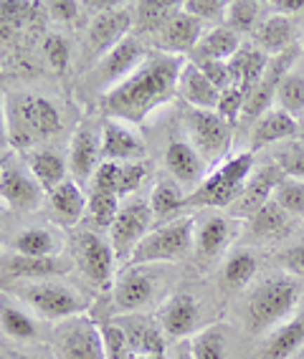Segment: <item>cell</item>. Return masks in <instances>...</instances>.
<instances>
[{
	"label": "cell",
	"instance_id": "55",
	"mask_svg": "<svg viewBox=\"0 0 304 359\" xmlns=\"http://www.w3.org/2000/svg\"><path fill=\"white\" fill-rule=\"evenodd\" d=\"M269 11H272V15H284V18L302 15L304 0H272V3H269Z\"/></svg>",
	"mask_w": 304,
	"mask_h": 359
},
{
	"label": "cell",
	"instance_id": "41",
	"mask_svg": "<svg viewBox=\"0 0 304 359\" xmlns=\"http://www.w3.org/2000/svg\"><path fill=\"white\" fill-rule=\"evenodd\" d=\"M259 11H261V6L253 3V0H233V3H228L223 26L236 31L239 36L241 33L253 31V28L259 26Z\"/></svg>",
	"mask_w": 304,
	"mask_h": 359
},
{
	"label": "cell",
	"instance_id": "31",
	"mask_svg": "<svg viewBox=\"0 0 304 359\" xmlns=\"http://www.w3.org/2000/svg\"><path fill=\"white\" fill-rule=\"evenodd\" d=\"M0 332L13 341H33L39 337V324L28 309L0 294Z\"/></svg>",
	"mask_w": 304,
	"mask_h": 359
},
{
	"label": "cell",
	"instance_id": "6",
	"mask_svg": "<svg viewBox=\"0 0 304 359\" xmlns=\"http://www.w3.org/2000/svg\"><path fill=\"white\" fill-rule=\"evenodd\" d=\"M18 296L36 319L56 321V324L84 314L89 309L86 296L79 294L74 286H66V283L58 281H28L18 286Z\"/></svg>",
	"mask_w": 304,
	"mask_h": 359
},
{
	"label": "cell",
	"instance_id": "58",
	"mask_svg": "<svg viewBox=\"0 0 304 359\" xmlns=\"http://www.w3.org/2000/svg\"><path fill=\"white\" fill-rule=\"evenodd\" d=\"M297 135H299V140L304 142V114L297 119Z\"/></svg>",
	"mask_w": 304,
	"mask_h": 359
},
{
	"label": "cell",
	"instance_id": "40",
	"mask_svg": "<svg viewBox=\"0 0 304 359\" xmlns=\"http://www.w3.org/2000/svg\"><path fill=\"white\" fill-rule=\"evenodd\" d=\"M277 104L279 109H284L294 119L304 114V74L291 69L277 89Z\"/></svg>",
	"mask_w": 304,
	"mask_h": 359
},
{
	"label": "cell",
	"instance_id": "29",
	"mask_svg": "<svg viewBox=\"0 0 304 359\" xmlns=\"http://www.w3.org/2000/svg\"><path fill=\"white\" fill-rule=\"evenodd\" d=\"M180 11L183 3H175V0H143V3H132V26H135L137 33L157 36Z\"/></svg>",
	"mask_w": 304,
	"mask_h": 359
},
{
	"label": "cell",
	"instance_id": "2",
	"mask_svg": "<svg viewBox=\"0 0 304 359\" xmlns=\"http://www.w3.org/2000/svg\"><path fill=\"white\" fill-rule=\"evenodd\" d=\"M302 299V286L291 276H272L261 281L253 294L249 296L244 309V321L251 334L272 332L274 327L284 324L297 311Z\"/></svg>",
	"mask_w": 304,
	"mask_h": 359
},
{
	"label": "cell",
	"instance_id": "27",
	"mask_svg": "<svg viewBox=\"0 0 304 359\" xmlns=\"http://www.w3.org/2000/svg\"><path fill=\"white\" fill-rule=\"evenodd\" d=\"M241 46H244V41H241V36L236 31H231L226 26H213L203 33V39L198 41L190 58H193V64H201V61H231L239 53Z\"/></svg>",
	"mask_w": 304,
	"mask_h": 359
},
{
	"label": "cell",
	"instance_id": "43",
	"mask_svg": "<svg viewBox=\"0 0 304 359\" xmlns=\"http://www.w3.org/2000/svg\"><path fill=\"white\" fill-rule=\"evenodd\" d=\"M274 203L291 218H304V182L302 180L284 177L274 190Z\"/></svg>",
	"mask_w": 304,
	"mask_h": 359
},
{
	"label": "cell",
	"instance_id": "22",
	"mask_svg": "<svg viewBox=\"0 0 304 359\" xmlns=\"http://www.w3.org/2000/svg\"><path fill=\"white\" fill-rule=\"evenodd\" d=\"M239 220L211 212L203 220H195V250L201 258H213L231 243V238L239 233Z\"/></svg>",
	"mask_w": 304,
	"mask_h": 359
},
{
	"label": "cell",
	"instance_id": "15",
	"mask_svg": "<svg viewBox=\"0 0 304 359\" xmlns=\"http://www.w3.org/2000/svg\"><path fill=\"white\" fill-rule=\"evenodd\" d=\"M147 157V142L140 129L122 119H104L102 122V160L110 162H140Z\"/></svg>",
	"mask_w": 304,
	"mask_h": 359
},
{
	"label": "cell",
	"instance_id": "47",
	"mask_svg": "<svg viewBox=\"0 0 304 359\" xmlns=\"http://www.w3.org/2000/svg\"><path fill=\"white\" fill-rule=\"evenodd\" d=\"M147 175H150V162L147 160L124 162L122 172H119V190H117V195H119V198H127V195L137 193L140 185L147 180Z\"/></svg>",
	"mask_w": 304,
	"mask_h": 359
},
{
	"label": "cell",
	"instance_id": "59",
	"mask_svg": "<svg viewBox=\"0 0 304 359\" xmlns=\"http://www.w3.org/2000/svg\"><path fill=\"white\" fill-rule=\"evenodd\" d=\"M11 359H36V357H28V354H18V352H13V354H8Z\"/></svg>",
	"mask_w": 304,
	"mask_h": 359
},
{
	"label": "cell",
	"instance_id": "12",
	"mask_svg": "<svg viewBox=\"0 0 304 359\" xmlns=\"http://www.w3.org/2000/svg\"><path fill=\"white\" fill-rule=\"evenodd\" d=\"M150 225H152L150 203H145V200H132V203H124V205L119 208L114 223H112V228H110V243H112L117 261L130 263L135 248L143 243V238L150 233Z\"/></svg>",
	"mask_w": 304,
	"mask_h": 359
},
{
	"label": "cell",
	"instance_id": "36",
	"mask_svg": "<svg viewBox=\"0 0 304 359\" xmlns=\"http://www.w3.org/2000/svg\"><path fill=\"white\" fill-rule=\"evenodd\" d=\"M256 271H259L256 253L249 248H236L228 253L226 263H223V271H220V278H223V283H226L228 289L239 291V289H246L249 283L253 281Z\"/></svg>",
	"mask_w": 304,
	"mask_h": 359
},
{
	"label": "cell",
	"instance_id": "7",
	"mask_svg": "<svg viewBox=\"0 0 304 359\" xmlns=\"http://www.w3.org/2000/svg\"><path fill=\"white\" fill-rule=\"evenodd\" d=\"M185 135L195 152L201 154L206 165H220L228 160V149L233 140V124H228L216 109H193L188 107L183 114Z\"/></svg>",
	"mask_w": 304,
	"mask_h": 359
},
{
	"label": "cell",
	"instance_id": "14",
	"mask_svg": "<svg viewBox=\"0 0 304 359\" xmlns=\"http://www.w3.org/2000/svg\"><path fill=\"white\" fill-rule=\"evenodd\" d=\"M157 294V276L150 266H130L122 271V276L114 283V309L117 314H137L143 311L152 296Z\"/></svg>",
	"mask_w": 304,
	"mask_h": 359
},
{
	"label": "cell",
	"instance_id": "26",
	"mask_svg": "<svg viewBox=\"0 0 304 359\" xmlns=\"http://www.w3.org/2000/svg\"><path fill=\"white\" fill-rule=\"evenodd\" d=\"M178 97L188 104V107H193V109H216L220 91L203 76V71L198 69V64L185 61V66L180 71V79H178Z\"/></svg>",
	"mask_w": 304,
	"mask_h": 359
},
{
	"label": "cell",
	"instance_id": "56",
	"mask_svg": "<svg viewBox=\"0 0 304 359\" xmlns=\"http://www.w3.org/2000/svg\"><path fill=\"white\" fill-rule=\"evenodd\" d=\"M11 149V132H8V107L0 97V154H8Z\"/></svg>",
	"mask_w": 304,
	"mask_h": 359
},
{
	"label": "cell",
	"instance_id": "38",
	"mask_svg": "<svg viewBox=\"0 0 304 359\" xmlns=\"http://www.w3.org/2000/svg\"><path fill=\"white\" fill-rule=\"evenodd\" d=\"M289 228H291V215L282 210L274 200H269V203L249 220V231L259 238H282L289 233Z\"/></svg>",
	"mask_w": 304,
	"mask_h": 359
},
{
	"label": "cell",
	"instance_id": "23",
	"mask_svg": "<svg viewBox=\"0 0 304 359\" xmlns=\"http://www.w3.org/2000/svg\"><path fill=\"white\" fill-rule=\"evenodd\" d=\"M302 346H304V314H297L266 334L259 346V359H289Z\"/></svg>",
	"mask_w": 304,
	"mask_h": 359
},
{
	"label": "cell",
	"instance_id": "39",
	"mask_svg": "<svg viewBox=\"0 0 304 359\" xmlns=\"http://www.w3.org/2000/svg\"><path fill=\"white\" fill-rule=\"evenodd\" d=\"M64 271V263L58 256L51 258H26L15 256L8 266V273L13 278H28V281H48V276H56Z\"/></svg>",
	"mask_w": 304,
	"mask_h": 359
},
{
	"label": "cell",
	"instance_id": "52",
	"mask_svg": "<svg viewBox=\"0 0 304 359\" xmlns=\"http://www.w3.org/2000/svg\"><path fill=\"white\" fill-rule=\"evenodd\" d=\"M198 69L203 71V76L213 83L218 91H226L233 86L231 69H228V61H201Z\"/></svg>",
	"mask_w": 304,
	"mask_h": 359
},
{
	"label": "cell",
	"instance_id": "33",
	"mask_svg": "<svg viewBox=\"0 0 304 359\" xmlns=\"http://www.w3.org/2000/svg\"><path fill=\"white\" fill-rule=\"evenodd\" d=\"M23 162L33 172V177L39 180V185L46 193H51L53 187H58L66 180V160L61 154L48 152V149H28Z\"/></svg>",
	"mask_w": 304,
	"mask_h": 359
},
{
	"label": "cell",
	"instance_id": "57",
	"mask_svg": "<svg viewBox=\"0 0 304 359\" xmlns=\"http://www.w3.org/2000/svg\"><path fill=\"white\" fill-rule=\"evenodd\" d=\"M15 31H18V28H15L11 20L0 18V46L11 43V41H13V36H15Z\"/></svg>",
	"mask_w": 304,
	"mask_h": 359
},
{
	"label": "cell",
	"instance_id": "13",
	"mask_svg": "<svg viewBox=\"0 0 304 359\" xmlns=\"http://www.w3.org/2000/svg\"><path fill=\"white\" fill-rule=\"evenodd\" d=\"M286 175L282 172V167L274 160L264 162V165L253 167L251 177H249L244 193L239 195V200L228 208V218L233 220H251L261 208L274 198L277 185L284 180Z\"/></svg>",
	"mask_w": 304,
	"mask_h": 359
},
{
	"label": "cell",
	"instance_id": "48",
	"mask_svg": "<svg viewBox=\"0 0 304 359\" xmlns=\"http://www.w3.org/2000/svg\"><path fill=\"white\" fill-rule=\"evenodd\" d=\"M244 107H246V97H244V91H241L239 86H231V89L220 91L216 111H218V114L223 116L228 124H233V127H236L239 116L244 114Z\"/></svg>",
	"mask_w": 304,
	"mask_h": 359
},
{
	"label": "cell",
	"instance_id": "32",
	"mask_svg": "<svg viewBox=\"0 0 304 359\" xmlns=\"http://www.w3.org/2000/svg\"><path fill=\"white\" fill-rule=\"evenodd\" d=\"M64 241L51 228H26V231L15 233L13 250L18 256L26 258H51L58 256Z\"/></svg>",
	"mask_w": 304,
	"mask_h": 359
},
{
	"label": "cell",
	"instance_id": "21",
	"mask_svg": "<svg viewBox=\"0 0 304 359\" xmlns=\"http://www.w3.org/2000/svg\"><path fill=\"white\" fill-rule=\"evenodd\" d=\"M69 162H72V172L79 182H86L89 177H94L102 160V132H94L91 124H81L74 132L72 149H69Z\"/></svg>",
	"mask_w": 304,
	"mask_h": 359
},
{
	"label": "cell",
	"instance_id": "8",
	"mask_svg": "<svg viewBox=\"0 0 304 359\" xmlns=\"http://www.w3.org/2000/svg\"><path fill=\"white\" fill-rule=\"evenodd\" d=\"M53 359H107L99 324L79 314L58 321L51 334Z\"/></svg>",
	"mask_w": 304,
	"mask_h": 359
},
{
	"label": "cell",
	"instance_id": "37",
	"mask_svg": "<svg viewBox=\"0 0 304 359\" xmlns=\"http://www.w3.org/2000/svg\"><path fill=\"white\" fill-rule=\"evenodd\" d=\"M190 357L193 359H228V334L226 327L213 324L193 334L190 339Z\"/></svg>",
	"mask_w": 304,
	"mask_h": 359
},
{
	"label": "cell",
	"instance_id": "34",
	"mask_svg": "<svg viewBox=\"0 0 304 359\" xmlns=\"http://www.w3.org/2000/svg\"><path fill=\"white\" fill-rule=\"evenodd\" d=\"M185 198L188 193L183 190V185L173 177H160L150 193V210H152V218L165 220L180 215V210L185 208Z\"/></svg>",
	"mask_w": 304,
	"mask_h": 359
},
{
	"label": "cell",
	"instance_id": "44",
	"mask_svg": "<svg viewBox=\"0 0 304 359\" xmlns=\"http://www.w3.org/2000/svg\"><path fill=\"white\" fill-rule=\"evenodd\" d=\"M226 11H228L226 0H185L183 3V13L193 15L195 20H201L203 26L211 23V28L223 26Z\"/></svg>",
	"mask_w": 304,
	"mask_h": 359
},
{
	"label": "cell",
	"instance_id": "35",
	"mask_svg": "<svg viewBox=\"0 0 304 359\" xmlns=\"http://www.w3.org/2000/svg\"><path fill=\"white\" fill-rule=\"evenodd\" d=\"M291 20L284 18V15H266L259 26L253 28V39H256V46L261 51L272 53H284L291 48Z\"/></svg>",
	"mask_w": 304,
	"mask_h": 359
},
{
	"label": "cell",
	"instance_id": "24",
	"mask_svg": "<svg viewBox=\"0 0 304 359\" xmlns=\"http://www.w3.org/2000/svg\"><path fill=\"white\" fill-rule=\"evenodd\" d=\"M297 135V119L286 114L284 109H269L256 119L251 129V152L269 147V144H282V142L294 140Z\"/></svg>",
	"mask_w": 304,
	"mask_h": 359
},
{
	"label": "cell",
	"instance_id": "11",
	"mask_svg": "<svg viewBox=\"0 0 304 359\" xmlns=\"http://www.w3.org/2000/svg\"><path fill=\"white\" fill-rule=\"evenodd\" d=\"M77 263H79V269H81V273L86 276V281L97 291L112 289L117 256H114V250H112L110 238L99 236V233H94V231L79 233Z\"/></svg>",
	"mask_w": 304,
	"mask_h": 359
},
{
	"label": "cell",
	"instance_id": "3",
	"mask_svg": "<svg viewBox=\"0 0 304 359\" xmlns=\"http://www.w3.org/2000/svg\"><path fill=\"white\" fill-rule=\"evenodd\" d=\"M253 167H256V154L251 149L228 157L213 172H208V177L185 198V208H211V210L231 208L244 193Z\"/></svg>",
	"mask_w": 304,
	"mask_h": 359
},
{
	"label": "cell",
	"instance_id": "1",
	"mask_svg": "<svg viewBox=\"0 0 304 359\" xmlns=\"http://www.w3.org/2000/svg\"><path fill=\"white\" fill-rule=\"evenodd\" d=\"M183 66H185L183 56H170L162 51L147 53V58L132 76L104 94L99 109L107 119H122L140 127L152 111H157L178 94Z\"/></svg>",
	"mask_w": 304,
	"mask_h": 359
},
{
	"label": "cell",
	"instance_id": "45",
	"mask_svg": "<svg viewBox=\"0 0 304 359\" xmlns=\"http://www.w3.org/2000/svg\"><path fill=\"white\" fill-rule=\"evenodd\" d=\"M119 198L117 195H110V193H97V190H91L89 195V218L91 223L97 225V228H112L114 223L117 212H119Z\"/></svg>",
	"mask_w": 304,
	"mask_h": 359
},
{
	"label": "cell",
	"instance_id": "30",
	"mask_svg": "<svg viewBox=\"0 0 304 359\" xmlns=\"http://www.w3.org/2000/svg\"><path fill=\"white\" fill-rule=\"evenodd\" d=\"M124 329L127 339H130L132 357H162L165 352V341H162V329H157L152 321L132 316V319L119 321Z\"/></svg>",
	"mask_w": 304,
	"mask_h": 359
},
{
	"label": "cell",
	"instance_id": "28",
	"mask_svg": "<svg viewBox=\"0 0 304 359\" xmlns=\"http://www.w3.org/2000/svg\"><path fill=\"white\" fill-rule=\"evenodd\" d=\"M48 205H51V212H53V218H56V223L72 228V225H77L79 220L84 218V210L89 208V200H86V195L81 193L79 182L64 180L61 185L53 187L51 193H48Z\"/></svg>",
	"mask_w": 304,
	"mask_h": 359
},
{
	"label": "cell",
	"instance_id": "50",
	"mask_svg": "<svg viewBox=\"0 0 304 359\" xmlns=\"http://www.w3.org/2000/svg\"><path fill=\"white\" fill-rule=\"evenodd\" d=\"M119 172H122V165L119 162H110V160H102L97 167V172H94V187L91 190H97V193H110L117 195L119 190ZM119 198V195H117Z\"/></svg>",
	"mask_w": 304,
	"mask_h": 359
},
{
	"label": "cell",
	"instance_id": "54",
	"mask_svg": "<svg viewBox=\"0 0 304 359\" xmlns=\"http://www.w3.org/2000/svg\"><path fill=\"white\" fill-rule=\"evenodd\" d=\"M79 8L81 6L74 3V0H53V3H48V15L69 23V20H74L79 15Z\"/></svg>",
	"mask_w": 304,
	"mask_h": 359
},
{
	"label": "cell",
	"instance_id": "17",
	"mask_svg": "<svg viewBox=\"0 0 304 359\" xmlns=\"http://www.w3.org/2000/svg\"><path fill=\"white\" fill-rule=\"evenodd\" d=\"M294 64H297V48H294V46H291L289 51L277 53V56L269 58V66H266L264 76H261V81L253 86L251 94H249L244 114L251 116V119H259L264 111L272 109V102L277 99L279 83H282V79L294 69Z\"/></svg>",
	"mask_w": 304,
	"mask_h": 359
},
{
	"label": "cell",
	"instance_id": "42",
	"mask_svg": "<svg viewBox=\"0 0 304 359\" xmlns=\"http://www.w3.org/2000/svg\"><path fill=\"white\" fill-rule=\"evenodd\" d=\"M274 162L282 167V172L291 180H302L304 182V142L302 140H289L282 142L274 149Z\"/></svg>",
	"mask_w": 304,
	"mask_h": 359
},
{
	"label": "cell",
	"instance_id": "53",
	"mask_svg": "<svg viewBox=\"0 0 304 359\" xmlns=\"http://www.w3.org/2000/svg\"><path fill=\"white\" fill-rule=\"evenodd\" d=\"M33 11H36L33 3H20V0H11V3H8V0H0V18L11 20L15 28L23 26L33 15Z\"/></svg>",
	"mask_w": 304,
	"mask_h": 359
},
{
	"label": "cell",
	"instance_id": "18",
	"mask_svg": "<svg viewBox=\"0 0 304 359\" xmlns=\"http://www.w3.org/2000/svg\"><path fill=\"white\" fill-rule=\"evenodd\" d=\"M201 316H203L201 302H198L193 294H175L160 306V311H157V324H160L165 337L183 339V337L198 332Z\"/></svg>",
	"mask_w": 304,
	"mask_h": 359
},
{
	"label": "cell",
	"instance_id": "4",
	"mask_svg": "<svg viewBox=\"0 0 304 359\" xmlns=\"http://www.w3.org/2000/svg\"><path fill=\"white\" fill-rule=\"evenodd\" d=\"M61 129V114L46 97L26 94L8 104L11 147H31L33 140H46Z\"/></svg>",
	"mask_w": 304,
	"mask_h": 359
},
{
	"label": "cell",
	"instance_id": "49",
	"mask_svg": "<svg viewBox=\"0 0 304 359\" xmlns=\"http://www.w3.org/2000/svg\"><path fill=\"white\" fill-rule=\"evenodd\" d=\"M44 53H46L48 64H51V69L56 71V74H64V71L69 69V61H72V51H69V43H66V39H61V36H56V33L46 36V41H44Z\"/></svg>",
	"mask_w": 304,
	"mask_h": 359
},
{
	"label": "cell",
	"instance_id": "9",
	"mask_svg": "<svg viewBox=\"0 0 304 359\" xmlns=\"http://www.w3.org/2000/svg\"><path fill=\"white\" fill-rule=\"evenodd\" d=\"M145 58H147V51H145L143 41L137 39L135 33H130L127 39L119 41L112 51H107L97 64H94L89 83L94 89L102 91V97H104L110 89L119 86L127 76H132V74L140 69V64H143Z\"/></svg>",
	"mask_w": 304,
	"mask_h": 359
},
{
	"label": "cell",
	"instance_id": "51",
	"mask_svg": "<svg viewBox=\"0 0 304 359\" xmlns=\"http://www.w3.org/2000/svg\"><path fill=\"white\" fill-rule=\"evenodd\" d=\"M282 269L286 271V276L291 278H304V238H299L297 243L286 245L279 256Z\"/></svg>",
	"mask_w": 304,
	"mask_h": 359
},
{
	"label": "cell",
	"instance_id": "5",
	"mask_svg": "<svg viewBox=\"0 0 304 359\" xmlns=\"http://www.w3.org/2000/svg\"><path fill=\"white\" fill-rule=\"evenodd\" d=\"M193 243L195 218L193 215H178L143 238V243L132 253L130 266H155V263L180 261L190 253Z\"/></svg>",
	"mask_w": 304,
	"mask_h": 359
},
{
	"label": "cell",
	"instance_id": "10",
	"mask_svg": "<svg viewBox=\"0 0 304 359\" xmlns=\"http://www.w3.org/2000/svg\"><path fill=\"white\" fill-rule=\"evenodd\" d=\"M44 187L33 177L26 162L6 160L0 162V203L13 212H31L44 200Z\"/></svg>",
	"mask_w": 304,
	"mask_h": 359
},
{
	"label": "cell",
	"instance_id": "60",
	"mask_svg": "<svg viewBox=\"0 0 304 359\" xmlns=\"http://www.w3.org/2000/svg\"><path fill=\"white\" fill-rule=\"evenodd\" d=\"M289 359H304V346H302V349H299V352L297 354H291V357Z\"/></svg>",
	"mask_w": 304,
	"mask_h": 359
},
{
	"label": "cell",
	"instance_id": "25",
	"mask_svg": "<svg viewBox=\"0 0 304 359\" xmlns=\"http://www.w3.org/2000/svg\"><path fill=\"white\" fill-rule=\"evenodd\" d=\"M266 66H269V53L261 51L259 46L244 43L239 48V53L228 61V69H231L233 86H239L244 91V97L249 99V94L253 91V86L261 81Z\"/></svg>",
	"mask_w": 304,
	"mask_h": 359
},
{
	"label": "cell",
	"instance_id": "16",
	"mask_svg": "<svg viewBox=\"0 0 304 359\" xmlns=\"http://www.w3.org/2000/svg\"><path fill=\"white\" fill-rule=\"evenodd\" d=\"M132 28V6H114L104 13H94L91 26L86 31V53L97 56V61L107 51H112L122 39L130 36Z\"/></svg>",
	"mask_w": 304,
	"mask_h": 359
},
{
	"label": "cell",
	"instance_id": "46",
	"mask_svg": "<svg viewBox=\"0 0 304 359\" xmlns=\"http://www.w3.org/2000/svg\"><path fill=\"white\" fill-rule=\"evenodd\" d=\"M102 339H104V354L107 359H132L130 339L124 329L119 327V321H107L102 324Z\"/></svg>",
	"mask_w": 304,
	"mask_h": 359
},
{
	"label": "cell",
	"instance_id": "19",
	"mask_svg": "<svg viewBox=\"0 0 304 359\" xmlns=\"http://www.w3.org/2000/svg\"><path fill=\"white\" fill-rule=\"evenodd\" d=\"M165 167L173 180H178L180 185H201L208 177V165L201 154L195 152L190 140L185 137H175L165 147Z\"/></svg>",
	"mask_w": 304,
	"mask_h": 359
},
{
	"label": "cell",
	"instance_id": "20",
	"mask_svg": "<svg viewBox=\"0 0 304 359\" xmlns=\"http://www.w3.org/2000/svg\"><path fill=\"white\" fill-rule=\"evenodd\" d=\"M206 26L201 20H195L188 13H178L168 26L155 36V51L170 53V56H183V53H193L198 41L203 39Z\"/></svg>",
	"mask_w": 304,
	"mask_h": 359
}]
</instances>
